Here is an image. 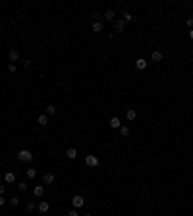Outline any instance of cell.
Returning <instances> with one entry per match:
<instances>
[{"label":"cell","mask_w":193,"mask_h":216,"mask_svg":"<svg viewBox=\"0 0 193 216\" xmlns=\"http://www.w3.org/2000/svg\"><path fill=\"white\" fill-rule=\"evenodd\" d=\"M18 160H19V162H25V164H29V162L33 160V153H31L29 149H21V150L18 153Z\"/></svg>","instance_id":"6da1fadb"},{"label":"cell","mask_w":193,"mask_h":216,"mask_svg":"<svg viewBox=\"0 0 193 216\" xmlns=\"http://www.w3.org/2000/svg\"><path fill=\"white\" fill-rule=\"evenodd\" d=\"M85 164H87L89 168H97L98 166V158L95 156V154H87V156H85Z\"/></svg>","instance_id":"7a4b0ae2"},{"label":"cell","mask_w":193,"mask_h":216,"mask_svg":"<svg viewBox=\"0 0 193 216\" xmlns=\"http://www.w3.org/2000/svg\"><path fill=\"white\" fill-rule=\"evenodd\" d=\"M72 205H73V209H81V206L85 205V199L81 197V195H73L72 197Z\"/></svg>","instance_id":"3957f363"},{"label":"cell","mask_w":193,"mask_h":216,"mask_svg":"<svg viewBox=\"0 0 193 216\" xmlns=\"http://www.w3.org/2000/svg\"><path fill=\"white\" fill-rule=\"evenodd\" d=\"M43 181L47 183V185H52V183L56 181V176H54V174H52V172H47V174H44V176H43Z\"/></svg>","instance_id":"277c9868"},{"label":"cell","mask_w":193,"mask_h":216,"mask_svg":"<svg viewBox=\"0 0 193 216\" xmlns=\"http://www.w3.org/2000/svg\"><path fill=\"white\" fill-rule=\"evenodd\" d=\"M37 209H39V212H41V214H44V212H48V209H50V205H48L47 201H41Z\"/></svg>","instance_id":"5b68a950"},{"label":"cell","mask_w":193,"mask_h":216,"mask_svg":"<svg viewBox=\"0 0 193 216\" xmlns=\"http://www.w3.org/2000/svg\"><path fill=\"white\" fill-rule=\"evenodd\" d=\"M8 58H10V62H18V60H19V52L12 48V50L8 52Z\"/></svg>","instance_id":"8992f818"},{"label":"cell","mask_w":193,"mask_h":216,"mask_svg":"<svg viewBox=\"0 0 193 216\" xmlns=\"http://www.w3.org/2000/svg\"><path fill=\"white\" fill-rule=\"evenodd\" d=\"M135 68H137V70H145L147 68V60L145 58H137L135 60Z\"/></svg>","instance_id":"52a82bcc"},{"label":"cell","mask_w":193,"mask_h":216,"mask_svg":"<svg viewBox=\"0 0 193 216\" xmlns=\"http://www.w3.org/2000/svg\"><path fill=\"white\" fill-rule=\"evenodd\" d=\"M126 31V21L124 19H118L116 21V33H124Z\"/></svg>","instance_id":"ba28073f"},{"label":"cell","mask_w":193,"mask_h":216,"mask_svg":"<svg viewBox=\"0 0 193 216\" xmlns=\"http://www.w3.org/2000/svg\"><path fill=\"white\" fill-rule=\"evenodd\" d=\"M114 18H116V12L114 10H106L104 12V19L106 21H114Z\"/></svg>","instance_id":"9c48e42d"},{"label":"cell","mask_w":193,"mask_h":216,"mask_svg":"<svg viewBox=\"0 0 193 216\" xmlns=\"http://www.w3.org/2000/svg\"><path fill=\"white\" fill-rule=\"evenodd\" d=\"M37 124H39L41 128H44V125L48 124V116H47V114H43V116H39V118H37Z\"/></svg>","instance_id":"30bf717a"},{"label":"cell","mask_w":193,"mask_h":216,"mask_svg":"<svg viewBox=\"0 0 193 216\" xmlns=\"http://www.w3.org/2000/svg\"><path fill=\"white\" fill-rule=\"evenodd\" d=\"M33 195H35V197H43V195H44V187H43V185H35Z\"/></svg>","instance_id":"8fae6325"},{"label":"cell","mask_w":193,"mask_h":216,"mask_svg":"<svg viewBox=\"0 0 193 216\" xmlns=\"http://www.w3.org/2000/svg\"><path fill=\"white\" fill-rule=\"evenodd\" d=\"M110 128H122V124H120V118L118 116H114V118H110Z\"/></svg>","instance_id":"7c38bea8"},{"label":"cell","mask_w":193,"mask_h":216,"mask_svg":"<svg viewBox=\"0 0 193 216\" xmlns=\"http://www.w3.org/2000/svg\"><path fill=\"white\" fill-rule=\"evenodd\" d=\"M4 181H6V183H14V181H16V174H14V172H6Z\"/></svg>","instance_id":"4fadbf2b"},{"label":"cell","mask_w":193,"mask_h":216,"mask_svg":"<svg viewBox=\"0 0 193 216\" xmlns=\"http://www.w3.org/2000/svg\"><path fill=\"white\" fill-rule=\"evenodd\" d=\"M151 58H153V62H160L164 56H162V52H160V50H155L153 54H151Z\"/></svg>","instance_id":"5bb4252c"},{"label":"cell","mask_w":193,"mask_h":216,"mask_svg":"<svg viewBox=\"0 0 193 216\" xmlns=\"http://www.w3.org/2000/svg\"><path fill=\"white\" fill-rule=\"evenodd\" d=\"M66 156H68L70 160H73V158H77V150L75 149H68L66 150Z\"/></svg>","instance_id":"9a60e30c"},{"label":"cell","mask_w":193,"mask_h":216,"mask_svg":"<svg viewBox=\"0 0 193 216\" xmlns=\"http://www.w3.org/2000/svg\"><path fill=\"white\" fill-rule=\"evenodd\" d=\"M126 116H128V120H135V118H137V112H135L133 108H128L126 110Z\"/></svg>","instance_id":"2e32d148"},{"label":"cell","mask_w":193,"mask_h":216,"mask_svg":"<svg viewBox=\"0 0 193 216\" xmlns=\"http://www.w3.org/2000/svg\"><path fill=\"white\" fill-rule=\"evenodd\" d=\"M93 31H95V33H101L102 31V21H95L93 23Z\"/></svg>","instance_id":"e0dca14e"},{"label":"cell","mask_w":193,"mask_h":216,"mask_svg":"<svg viewBox=\"0 0 193 216\" xmlns=\"http://www.w3.org/2000/svg\"><path fill=\"white\" fill-rule=\"evenodd\" d=\"M54 112H56V106H54V104H48V106H47V116H52Z\"/></svg>","instance_id":"ac0fdd59"},{"label":"cell","mask_w":193,"mask_h":216,"mask_svg":"<svg viewBox=\"0 0 193 216\" xmlns=\"http://www.w3.org/2000/svg\"><path fill=\"white\" fill-rule=\"evenodd\" d=\"M128 133H129V129H128V125H122V128H120V135H128Z\"/></svg>","instance_id":"d6986e66"},{"label":"cell","mask_w":193,"mask_h":216,"mask_svg":"<svg viewBox=\"0 0 193 216\" xmlns=\"http://www.w3.org/2000/svg\"><path fill=\"white\" fill-rule=\"evenodd\" d=\"M37 176V170L35 168H29V170H27V178H35Z\"/></svg>","instance_id":"ffe728a7"},{"label":"cell","mask_w":193,"mask_h":216,"mask_svg":"<svg viewBox=\"0 0 193 216\" xmlns=\"http://www.w3.org/2000/svg\"><path fill=\"white\" fill-rule=\"evenodd\" d=\"M10 205H12V206H18V205H19V199H18V197H12V199H10Z\"/></svg>","instance_id":"44dd1931"},{"label":"cell","mask_w":193,"mask_h":216,"mask_svg":"<svg viewBox=\"0 0 193 216\" xmlns=\"http://www.w3.org/2000/svg\"><path fill=\"white\" fill-rule=\"evenodd\" d=\"M16 70H18V66H16V64H8V72H10V73H14Z\"/></svg>","instance_id":"7402d4cb"},{"label":"cell","mask_w":193,"mask_h":216,"mask_svg":"<svg viewBox=\"0 0 193 216\" xmlns=\"http://www.w3.org/2000/svg\"><path fill=\"white\" fill-rule=\"evenodd\" d=\"M131 19H133V15L128 14V12H124V21H131Z\"/></svg>","instance_id":"603a6c76"},{"label":"cell","mask_w":193,"mask_h":216,"mask_svg":"<svg viewBox=\"0 0 193 216\" xmlns=\"http://www.w3.org/2000/svg\"><path fill=\"white\" fill-rule=\"evenodd\" d=\"M27 210H35V203H33V201L27 203Z\"/></svg>","instance_id":"cb8c5ba5"},{"label":"cell","mask_w":193,"mask_h":216,"mask_svg":"<svg viewBox=\"0 0 193 216\" xmlns=\"http://www.w3.org/2000/svg\"><path fill=\"white\" fill-rule=\"evenodd\" d=\"M18 187H19V191H25V189H27V183H23V181H21Z\"/></svg>","instance_id":"d4e9b609"},{"label":"cell","mask_w":193,"mask_h":216,"mask_svg":"<svg viewBox=\"0 0 193 216\" xmlns=\"http://www.w3.org/2000/svg\"><path fill=\"white\" fill-rule=\"evenodd\" d=\"M68 216H79V214H77V209H73V210H70V212H68Z\"/></svg>","instance_id":"484cf974"},{"label":"cell","mask_w":193,"mask_h":216,"mask_svg":"<svg viewBox=\"0 0 193 216\" xmlns=\"http://www.w3.org/2000/svg\"><path fill=\"white\" fill-rule=\"evenodd\" d=\"M23 66L29 68V66H31V60H27V58H25V60H23Z\"/></svg>","instance_id":"4316f807"},{"label":"cell","mask_w":193,"mask_h":216,"mask_svg":"<svg viewBox=\"0 0 193 216\" xmlns=\"http://www.w3.org/2000/svg\"><path fill=\"white\" fill-rule=\"evenodd\" d=\"M186 23H187V27H193V18H189V19H187Z\"/></svg>","instance_id":"83f0119b"},{"label":"cell","mask_w":193,"mask_h":216,"mask_svg":"<svg viewBox=\"0 0 193 216\" xmlns=\"http://www.w3.org/2000/svg\"><path fill=\"white\" fill-rule=\"evenodd\" d=\"M4 189H6V185L2 183V185H0V195H4Z\"/></svg>","instance_id":"f1b7e54d"},{"label":"cell","mask_w":193,"mask_h":216,"mask_svg":"<svg viewBox=\"0 0 193 216\" xmlns=\"http://www.w3.org/2000/svg\"><path fill=\"white\" fill-rule=\"evenodd\" d=\"M4 205V195H0V206Z\"/></svg>","instance_id":"f546056e"},{"label":"cell","mask_w":193,"mask_h":216,"mask_svg":"<svg viewBox=\"0 0 193 216\" xmlns=\"http://www.w3.org/2000/svg\"><path fill=\"white\" fill-rule=\"evenodd\" d=\"M189 39L193 41V29H189Z\"/></svg>","instance_id":"4dcf8cb0"},{"label":"cell","mask_w":193,"mask_h":216,"mask_svg":"<svg viewBox=\"0 0 193 216\" xmlns=\"http://www.w3.org/2000/svg\"><path fill=\"white\" fill-rule=\"evenodd\" d=\"M85 216H93V214H85Z\"/></svg>","instance_id":"1f68e13d"}]
</instances>
